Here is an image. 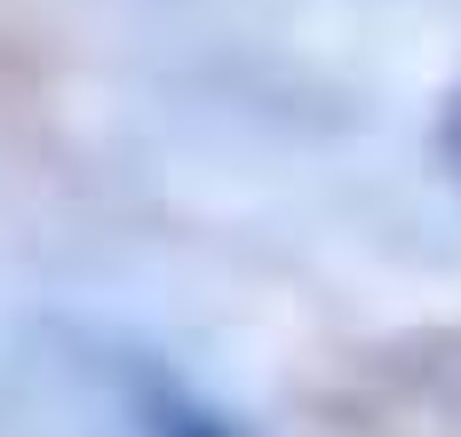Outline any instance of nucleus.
<instances>
[{"instance_id":"obj_1","label":"nucleus","mask_w":461,"mask_h":437,"mask_svg":"<svg viewBox=\"0 0 461 437\" xmlns=\"http://www.w3.org/2000/svg\"><path fill=\"white\" fill-rule=\"evenodd\" d=\"M143 437H247V430L223 422L215 406L184 397L176 382H151V389H143Z\"/></svg>"},{"instance_id":"obj_2","label":"nucleus","mask_w":461,"mask_h":437,"mask_svg":"<svg viewBox=\"0 0 461 437\" xmlns=\"http://www.w3.org/2000/svg\"><path fill=\"white\" fill-rule=\"evenodd\" d=\"M438 151H446V167H454V183H461V96L446 103V128H438Z\"/></svg>"}]
</instances>
